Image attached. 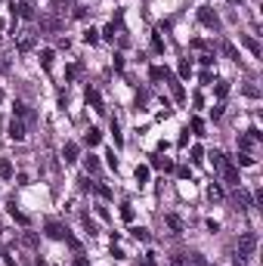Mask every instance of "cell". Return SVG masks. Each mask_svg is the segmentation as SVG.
I'll return each mask as SVG.
<instances>
[{"label":"cell","mask_w":263,"mask_h":266,"mask_svg":"<svg viewBox=\"0 0 263 266\" xmlns=\"http://www.w3.org/2000/svg\"><path fill=\"white\" fill-rule=\"evenodd\" d=\"M34 47H38V34H34L31 28H25V31L16 34V50H19V53H31Z\"/></svg>","instance_id":"cell-1"},{"label":"cell","mask_w":263,"mask_h":266,"mask_svg":"<svg viewBox=\"0 0 263 266\" xmlns=\"http://www.w3.org/2000/svg\"><path fill=\"white\" fill-rule=\"evenodd\" d=\"M254 251H257V232H242V235H238V248H235V254H242V257H251Z\"/></svg>","instance_id":"cell-2"},{"label":"cell","mask_w":263,"mask_h":266,"mask_svg":"<svg viewBox=\"0 0 263 266\" xmlns=\"http://www.w3.org/2000/svg\"><path fill=\"white\" fill-rule=\"evenodd\" d=\"M198 22H201L204 28H214V31H220V19H217V13H214L211 6H201V9H198Z\"/></svg>","instance_id":"cell-3"},{"label":"cell","mask_w":263,"mask_h":266,"mask_svg":"<svg viewBox=\"0 0 263 266\" xmlns=\"http://www.w3.org/2000/svg\"><path fill=\"white\" fill-rule=\"evenodd\" d=\"M47 235L59 241V238H65V235H68V229L59 223V220H47Z\"/></svg>","instance_id":"cell-4"},{"label":"cell","mask_w":263,"mask_h":266,"mask_svg":"<svg viewBox=\"0 0 263 266\" xmlns=\"http://www.w3.org/2000/svg\"><path fill=\"white\" fill-rule=\"evenodd\" d=\"M9 140H16V143L25 140V124L16 121V118H13V124H9Z\"/></svg>","instance_id":"cell-5"},{"label":"cell","mask_w":263,"mask_h":266,"mask_svg":"<svg viewBox=\"0 0 263 266\" xmlns=\"http://www.w3.org/2000/svg\"><path fill=\"white\" fill-rule=\"evenodd\" d=\"M164 223H167V229H170V235H180V232H183V220H180L177 214H167Z\"/></svg>","instance_id":"cell-6"},{"label":"cell","mask_w":263,"mask_h":266,"mask_svg":"<svg viewBox=\"0 0 263 266\" xmlns=\"http://www.w3.org/2000/svg\"><path fill=\"white\" fill-rule=\"evenodd\" d=\"M16 13H19L22 19H34V3H31V0H19V3H16Z\"/></svg>","instance_id":"cell-7"},{"label":"cell","mask_w":263,"mask_h":266,"mask_svg":"<svg viewBox=\"0 0 263 266\" xmlns=\"http://www.w3.org/2000/svg\"><path fill=\"white\" fill-rule=\"evenodd\" d=\"M242 43H245V47L251 50V56H254V59H260V56H263V50H260V43H257L254 38H251V34H242Z\"/></svg>","instance_id":"cell-8"},{"label":"cell","mask_w":263,"mask_h":266,"mask_svg":"<svg viewBox=\"0 0 263 266\" xmlns=\"http://www.w3.org/2000/svg\"><path fill=\"white\" fill-rule=\"evenodd\" d=\"M62 158H65V164H75V161H77V146H75V143H65Z\"/></svg>","instance_id":"cell-9"},{"label":"cell","mask_w":263,"mask_h":266,"mask_svg":"<svg viewBox=\"0 0 263 266\" xmlns=\"http://www.w3.org/2000/svg\"><path fill=\"white\" fill-rule=\"evenodd\" d=\"M223 177L229 180V183H235V186H238V183H242V180H238V167H235V164H229V161H226V164H223Z\"/></svg>","instance_id":"cell-10"},{"label":"cell","mask_w":263,"mask_h":266,"mask_svg":"<svg viewBox=\"0 0 263 266\" xmlns=\"http://www.w3.org/2000/svg\"><path fill=\"white\" fill-rule=\"evenodd\" d=\"M152 167H155V170H174V161H167V158H161V155H155V158H152Z\"/></svg>","instance_id":"cell-11"},{"label":"cell","mask_w":263,"mask_h":266,"mask_svg":"<svg viewBox=\"0 0 263 266\" xmlns=\"http://www.w3.org/2000/svg\"><path fill=\"white\" fill-rule=\"evenodd\" d=\"M84 140H87V146H99V140H102V133L96 130V127H90V130L84 133Z\"/></svg>","instance_id":"cell-12"},{"label":"cell","mask_w":263,"mask_h":266,"mask_svg":"<svg viewBox=\"0 0 263 266\" xmlns=\"http://www.w3.org/2000/svg\"><path fill=\"white\" fill-rule=\"evenodd\" d=\"M208 201H223V189L217 186V183H211V186H208Z\"/></svg>","instance_id":"cell-13"},{"label":"cell","mask_w":263,"mask_h":266,"mask_svg":"<svg viewBox=\"0 0 263 266\" xmlns=\"http://www.w3.org/2000/svg\"><path fill=\"white\" fill-rule=\"evenodd\" d=\"M87 102H90V106H93L96 112H102V99H99L96 90H87Z\"/></svg>","instance_id":"cell-14"},{"label":"cell","mask_w":263,"mask_h":266,"mask_svg":"<svg viewBox=\"0 0 263 266\" xmlns=\"http://www.w3.org/2000/svg\"><path fill=\"white\" fill-rule=\"evenodd\" d=\"M152 80H170V72H167V68H161V65H155L152 68Z\"/></svg>","instance_id":"cell-15"},{"label":"cell","mask_w":263,"mask_h":266,"mask_svg":"<svg viewBox=\"0 0 263 266\" xmlns=\"http://www.w3.org/2000/svg\"><path fill=\"white\" fill-rule=\"evenodd\" d=\"M0 180H13V164L9 161H0Z\"/></svg>","instance_id":"cell-16"},{"label":"cell","mask_w":263,"mask_h":266,"mask_svg":"<svg viewBox=\"0 0 263 266\" xmlns=\"http://www.w3.org/2000/svg\"><path fill=\"white\" fill-rule=\"evenodd\" d=\"M211 164H214V170H223V164H226L223 152H211Z\"/></svg>","instance_id":"cell-17"},{"label":"cell","mask_w":263,"mask_h":266,"mask_svg":"<svg viewBox=\"0 0 263 266\" xmlns=\"http://www.w3.org/2000/svg\"><path fill=\"white\" fill-rule=\"evenodd\" d=\"M40 28H43V31H56V28H59V19H50V16L40 19Z\"/></svg>","instance_id":"cell-18"},{"label":"cell","mask_w":263,"mask_h":266,"mask_svg":"<svg viewBox=\"0 0 263 266\" xmlns=\"http://www.w3.org/2000/svg\"><path fill=\"white\" fill-rule=\"evenodd\" d=\"M235 198H238V204H242V211H245V207H251V195H248L242 186H238V195H235Z\"/></svg>","instance_id":"cell-19"},{"label":"cell","mask_w":263,"mask_h":266,"mask_svg":"<svg viewBox=\"0 0 263 266\" xmlns=\"http://www.w3.org/2000/svg\"><path fill=\"white\" fill-rule=\"evenodd\" d=\"M40 65L47 68V72L53 68V50H43V53H40Z\"/></svg>","instance_id":"cell-20"},{"label":"cell","mask_w":263,"mask_h":266,"mask_svg":"<svg viewBox=\"0 0 263 266\" xmlns=\"http://www.w3.org/2000/svg\"><path fill=\"white\" fill-rule=\"evenodd\" d=\"M84 170H87V173H99V161H96L93 155H90V158L84 161Z\"/></svg>","instance_id":"cell-21"},{"label":"cell","mask_w":263,"mask_h":266,"mask_svg":"<svg viewBox=\"0 0 263 266\" xmlns=\"http://www.w3.org/2000/svg\"><path fill=\"white\" fill-rule=\"evenodd\" d=\"M130 232H133V238H136V241H149V229H143V226H133Z\"/></svg>","instance_id":"cell-22"},{"label":"cell","mask_w":263,"mask_h":266,"mask_svg":"<svg viewBox=\"0 0 263 266\" xmlns=\"http://www.w3.org/2000/svg\"><path fill=\"white\" fill-rule=\"evenodd\" d=\"M133 177H136V183H146V180H149V167H146V164H140V167L133 170Z\"/></svg>","instance_id":"cell-23"},{"label":"cell","mask_w":263,"mask_h":266,"mask_svg":"<svg viewBox=\"0 0 263 266\" xmlns=\"http://www.w3.org/2000/svg\"><path fill=\"white\" fill-rule=\"evenodd\" d=\"M112 133H115V146H124V136H121V127H118V121L112 118Z\"/></svg>","instance_id":"cell-24"},{"label":"cell","mask_w":263,"mask_h":266,"mask_svg":"<svg viewBox=\"0 0 263 266\" xmlns=\"http://www.w3.org/2000/svg\"><path fill=\"white\" fill-rule=\"evenodd\" d=\"M170 266H189V257L186 254H174V257H170Z\"/></svg>","instance_id":"cell-25"},{"label":"cell","mask_w":263,"mask_h":266,"mask_svg":"<svg viewBox=\"0 0 263 266\" xmlns=\"http://www.w3.org/2000/svg\"><path fill=\"white\" fill-rule=\"evenodd\" d=\"M180 77H183V80H186V77H192V65H189L186 59L180 62Z\"/></svg>","instance_id":"cell-26"},{"label":"cell","mask_w":263,"mask_h":266,"mask_svg":"<svg viewBox=\"0 0 263 266\" xmlns=\"http://www.w3.org/2000/svg\"><path fill=\"white\" fill-rule=\"evenodd\" d=\"M189 155H192V161L198 164V161H204V149H201V146H192V152H189Z\"/></svg>","instance_id":"cell-27"},{"label":"cell","mask_w":263,"mask_h":266,"mask_svg":"<svg viewBox=\"0 0 263 266\" xmlns=\"http://www.w3.org/2000/svg\"><path fill=\"white\" fill-rule=\"evenodd\" d=\"M192 133L204 136V121H201V118H192Z\"/></svg>","instance_id":"cell-28"},{"label":"cell","mask_w":263,"mask_h":266,"mask_svg":"<svg viewBox=\"0 0 263 266\" xmlns=\"http://www.w3.org/2000/svg\"><path fill=\"white\" fill-rule=\"evenodd\" d=\"M238 164H242V167H254V158H251L248 152H242V155H238Z\"/></svg>","instance_id":"cell-29"},{"label":"cell","mask_w":263,"mask_h":266,"mask_svg":"<svg viewBox=\"0 0 263 266\" xmlns=\"http://www.w3.org/2000/svg\"><path fill=\"white\" fill-rule=\"evenodd\" d=\"M121 217L127 220V223H133V207L130 204H121Z\"/></svg>","instance_id":"cell-30"},{"label":"cell","mask_w":263,"mask_h":266,"mask_svg":"<svg viewBox=\"0 0 263 266\" xmlns=\"http://www.w3.org/2000/svg\"><path fill=\"white\" fill-rule=\"evenodd\" d=\"M84 40H87V43H96V40H99V31L87 28V31H84Z\"/></svg>","instance_id":"cell-31"},{"label":"cell","mask_w":263,"mask_h":266,"mask_svg":"<svg viewBox=\"0 0 263 266\" xmlns=\"http://www.w3.org/2000/svg\"><path fill=\"white\" fill-rule=\"evenodd\" d=\"M226 93H229V84H226V80H217V96H226Z\"/></svg>","instance_id":"cell-32"},{"label":"cell","mask_w":263,"mask_h":266,"mask_svg":"<svg viewBox=\"0 0 263 266\" xmlns=\"http://www.w3.org/2000/svg\"><path fill=\"white\" fill-rule=\"evenodd\" d=\"M16 114H22V118H31V112H28L25 102H16Z\"/></svg>","instance_id":"cell-33"},{"label":"cell","mask_w":263,"mask_h":266,"mask_svg":"<svg viewBox=\"0 0 263 266\" xmlns=\"http://www.w3.org/2000/svg\"><path fill=\"white\" fill-rule=\"evenodd\" d=\"M223 53L229 56V59H235V62H238V53H235V47H232V43H223Z\"/></svg>","instance_id":"cell-34"},{"label":"cell","mask_w":263,"mask_h":266,"mask_svg":"<svg viewBox=\"0 0 263 266\" xmlns=\"http://www.w3.org/2000/svg\"><path fill=\"white\" fill-rule=\"evenodd\" d=\"M136 266H155V254H143V260Z\"/></svg>","instance_id":"cell-35"},{"label":"cell","mask_w":263,"mask_h":266,"mask_svg":"<svg viewBox=\"0 0 263 266\" xmlns=\"http://www.w3.org/2000/svg\"><path fill=\"white\" fill-rule=\"evenodd\" d=\"M102 38H106V40H115V22H112V25H106V31H102Z\"/></svg>","instance_id":"cell-36"},{"label":"cell","mask_w":263,"mask_h":266,"mask_svg":"<svg viewBox=\"0 0 263 266\" xmlns=\"http://www.w3.org/2000/svg\"><path fill=\"white\" fill-rule=\"evenodd\" d=\"M77 75H81V65H72V68L65 72V77H68V80H72V77H77Z\"/></svg>","instance_id":"cell-37"},{"label":"cell","mask_w":263,"mask_h":266,"mask_svg":"<svg viewBox=\"0 0 263 266\" xmlns=\"http://www.w3.org/2000/svg\"><path fill=\"white\" fill-rule=\"evenodd\" d=\"M65 241H68V248H72V251H81V241H77V238H72V235H65Z\"/></svg>","instance_id":"cell-38"},{"label":"cell","mask_w":263,"mask_h":266,"mask_svg":"<svg viewBox=\"0 0 263 266\" xmlns=\"http://www.w3.org/2000/svg\"><path fill=\"white\" fill-rule=\"evenodd\" d=\"M211 114H214V121H220V118H223V106H217V109H211Z\"/></svg>","instance_id":"cell-39"},{"label":"cell","mask_w":263,"mask_h":266,"mask_svg":"<svg viewBox=\"0 0 263 266\" xmlns=\"http://www.w3.org/2000/svg\"><path fill=\"white\" fill-rule=\"evenodd\" d=\"M170 90H174V96H177V99H183V87H180V84H170Z\"/></svg>","instance_id":"cell-40"},{"label":"cell","mask_w":263,"mask_h":266,"mask_svg":"<svg viewBox=\"0 0 263 266\" xmlns=\"http://www.w3.org/2000/svg\"><path fill=\"white\" fill-rule=\"evenodd\" d=\"M3 28H6V22H3V19H0V31H3Z\"/></svg>","instance_id":"cell-41"},{"label":"cell","mask_w":263,"mask_h":266,"mask_svg":"<svg viewBox=\"0 0 263 266\" xmlns=\"http://www.w3.org/2000/svg\"><path fill=\"white\" fill-rule=\"evenodd\" d=\"M38 266H47V263H43V260H40V257H38Z\"/></svg>","instance_id":"cell-42"},{"label":"cell","mask_w":263,"mask_h":266,"mask_svg":"<svg viewBox=\"0 0 263 266\" xmlns=\"http://www.w3.org/2000/svg\"><path fill=\"white\" fill-rule=\"evenodd\" d=\"M232 3H238V0H232Z\"/></svg>","instance_id":"cell-43"}]
</instances>
